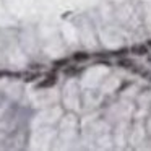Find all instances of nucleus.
<instances>
[{"instance_id": "7ed1b4c3", "label": "nucleus", "mask_w": 151, "mask_h": 151, "mask_svg": "<svg viewBox=\"0 0 151 151\" xmlns=\"http://www.w3.org/2000/svg\"><path fill=\"white\" fill-rule=\"evenodd\" d=\"M73 59H75L76 62L88 60V59H89V54H86V52H75V54H73Z\"/></svg>"}, {"instance_id": "f257e3e1", "label": "nucleus", "mask_w": 151, "mask_h": 151, "mask_svg": "<svg viewBox=\"0 0 151 151\" xmlns=\"http://www.w3.org/2000/svg\"><path fill=\"white\" fill-rule=\"evenodd\" d=\"M55 83H57L55 75H47L41 83H37V88H50V86H54Z\"/></svg>"}, {"instance_id": "20e7f679", "label": "nucleus", "mask_w": 151, "mask_h": 151, "mask_svg": "<svg viewBox=\"0 0 151 151\" xmlns=\"http://www.w3.org/2000/svg\"><path fill=\"white\" fill-rule=\"evenodd\" d=\"M119 65H120V67H125V68H133L135 63L132 62V60H128V59H120V60H119Z\"/></svg>"}, {"instance_id": "9d476101", "label": "nucleus", "mask_w": 151, "mask_h": 151, "mask_svg": "<svg viewBox=\"0 0 151 151\" xmlns=\"http://www.w3.org/2000/svg\"><path fill=\"white\" fill-rule=\"evenodd\" d=\"M148 46H150V47H151V41H148Z\"/></svg>"}, {"instance_id": "423d86ee", "label": "nucleus", "mask_w": 151, "mask_h": 151, "mask_svg": "<svg viewBox=\"0 0 151 151\" xmlns=\"http://www.w3.org/2000/svg\"><path fill=\"white\" fill-rule=\"evenodd\" d=\"M63 65H68V59H60V60H57L55 63H54V67H63Z\"/></svg>"}, {"instance_id": "0eeeda50", "label": "nucleus", "mask_w": 151, "mask_h": 151, "mask_svg": "<svg viewBox=\"0 0 151 151\" xmlns=\"http://www.w3.org/2000/svg\"><path fill=\"white\" fill-rule=\"evenodd\" d=\"M36 76H37V73H31V75H24V81H33V80L34 78H36Z\"/></svg>"}, {"instance_id": "f03ea898", "label": "nucleus", "mask_w": 151, "mask_h": 151, "mask_svg": "<svg viewBox=\"0 0 151 151\" xmlns=\"http://www.w3.org/2000/svg\"><path fill=\"white\" fill-rule=\"evenodd\" d=\"M130 50L135 54V55H145V54L148 52V47L143 46V44H135V46H132Z\"/></svg>"}, {"instance_id": "1a4fd4ad", "label": "nucleus", "mask_w": 151, "mask_h": 151, "mask_svg": "<svg viewBox=\"0 0 151 151\" xmlns=\"http://www.w3.org/2000/svg\"><path fill=\"white\" fill-rule=\"evenodd\" d=\"M4 75H8V73H4V72H0V76H4Z\"/></svg>"}, {"instance_id": "39448f33", "label": "nucleus", "mask_w": 151, "mask_h": 151, "mask_svg": "<svg viewBox=\"0 0 151 151\" xmlns=\"http://www.w3.org/2000/svg\"><path fill=\"white\" fill-rule=\"evenodd\" d=\"M63 73L68 75V76H73V75H76V73H80V68H75V67H65Z\"/></svg>"}, {"instance_id": "6e6552de", "label": "nucleus", "mask_w": 151, "mask_h": 151, "mask_svg": "<svg viewBox=\"0 0 151 151\" xmlns=\"http://www.w3.org/2000/svg\"><path fill=\"white\" fill-rule=\"evenodd\" d=\"M148 62L151 63V54H150V55H148Z\"/></svg>"}]
</instances>
